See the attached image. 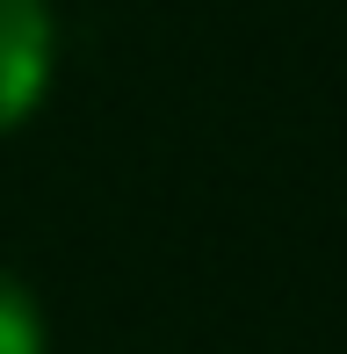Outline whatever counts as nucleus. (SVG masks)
<instances>
[{
	"label": "nucleus",
	"mask_w": 347,
	"mask_h": 354,
	"mask_svg": "<svg viewBox=\"0 0 347 354\" xmlns=\"http://www.w3.org/2000/svg\"><path fill=\"white\" fill-rule=\"evenodd\" d=\"M51 58H58L51 0H0V138L22 131L51 94Z\"/></svg>",
	"instance_id": "f257e3e1"
},
{
	"label": "nucleus",
	"mask_w": 347,
	"mask_h": 354,
	"mask_svg": "<svg viewBox=\"0 0 347 354\" xmlns=\"http://www.w3.org/2000/svg\"><path fill=\"white\" fill-rule=\"evenodd\" d=\"M0 354H44V311L8 268H0Z\"/></svg>",
	"instance_id": "f03ea898"
}]
</instances>
